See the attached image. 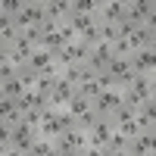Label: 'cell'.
<instances>
[{"label": "cell", "instance_id": "cell-1", "mask_svg": "<svg viewBox=\"0 0 156 156\" xmlns=\"http://www.w3.org/2000/svg\"><path fill=\"white\" fill-rule=\"evenodd\" d=\"M19 25V31H28V28H41V25L47 22V9H44V0H28V6H25L16 19H12Z\"/></svg>", "mask_w": 156, "mask_h": 156}, {"label": "cell", "instance_id": "cell-2", "mask_svg": "<svg viewBox=\"0 0 156 156\" xmlns=\"http://www.w3.org/2000/svg\"><path fill=\"white\" fill-rule=\"evenodd\" d=\"M90 50L94 47H87L84 41H72V44H66L56 53V66H59V72L66 69V66H78V62H87V56H90Z\"/></svg>", "mask_w": 156, "mask_h": 156}, {"label": "cell", "instance_id": "cell-3", "mask_svg": "<svg viewBox=\"0 0 156 156\" xmlns=\"http://www.w3.org/2000/svg\"><path fill=\"white\" fill-rule=\"evenodd\" d=\"M125 103V94H122V87H109V90H103V94L94 100V112L103 115V119H112V112L119 109Z\"/></svg>", "mask_w": 156, "mask_h": 156}, {"label": "cell", "instance_id": "cell-4", "mask_svg": "<svg viewBox=\"0 0 156 156\" xmlns=\"http://www.w3.org/2000/svg\"><path fill=\"white\" fill-rule=\"evenodd\" d=\"M153 9H156V0H125V19L131 25H147Z\"/></svg>", "mask_w": 156, "mask_h": 156}, {"label": "cell", "instance_id": "cell-5", "mask_svg": "<svg viewBox=\"0 0 156 156\" xmlns=\"http://www.w3.org/2000/svg\"><path fill=\"white\" fill-rule=\"evenodd\" d=\"M34 50H37V47H31L28 41H25V37H19V41L12 44V47H0V56H6V59H12V62H16V66L22 69L25 62H28V59L34 56Z\"/></svg>", "mask_w": 156, "mask_h": 156}, {"label": "cell", "instance_id": "cell-6", "mask_svg": "<svg viewBox=\"0 0 156 156\" xmlns=\"http://www.w3.org/2000/svg\"><path fill=\"white\" fill-rule=\"evenodd\" d=\"M41 137V131H37L34 125H28V122H22L19 128H12V144L9 147H19V150H25L28 153L31 147H34V140Z\"/></svg>", "mask_w": 156, "mask_h": 156}, {"label": "cell", "instance_id": "cell-7", "mask_svg": "<svg viewBox=\"0 0 156 156\" xmlns=\"http://www.w3.org/2000/svg\"><path fill=\"white\" fill-rule=\"evenodd\" d=\"M78 94V87L69 84L66 78H56V87L50 90V106H56V109H66L69 106V100Z\"/></svg>", "mask_w": 156, "mask_h": 156}, {"label": "cell", "instance_id": "cell-8", "mask_svg": "<svg viewBox=\"0 0 156 156\" xmlns=\"http://www.w3.org/2000/svg\"><path fill=\"white\" fill-rule=\"evenodd\" d=\"M97 19H100L103 25H119V22L125 19V0H103Z\"/></svg>", "mask_w": 156, "mask_h": 156}, {"label": "cell", "instance_id": "cell-9", "mask_svg": "<svg viewBox=\"0 0 156 156\" xmlns=\"http://www.w3.org/2000/svg\"><path fill=\"white\" fill-rule=\"evenodd\" d=\"M112 59H115V56H112V47H109V44H97L94 50H90V56H87V66L100 75V72H106V69H109V62H112Z\"/></svg>", "mask_w": 156, "mask_h": 156}, {"label": "cell", "instance_id": "cell-10", "mask_svg": "<svg viewBox=\"0 0 156 156\" xmlns=\"http://www.w3.org/2000/svg\"><path fill=\"white\" fill-rule=\"evenodd\" d=\"M112 128H115V125H112V119H103V115H100V122L87 131V140H90L94 147H103V150H106L109 137H112Z\"/></svg>", "mask_w": 156, "mask_h": 156}, {"label": "cell", "instance_id": "cell-11", "mask_svg": "<svg viewBox=\"0 0 156 156\" xmlns=\"http://www.w3.org/2000/svg\"><path fill=\"white\" fill-rule=\"evenodd\" d=\"M131 69L137 75H153L156 72V53L153 50H137V53H131Z\"/></svg>", "mask_w": 156, "mask_h": 156}, {"label": "cell", "instance_id": "cell-12", "mask_svg": "<svg viewBox=\"0 0 156 156\" xmlns=\"http://www.w3.org/2000/svg\"><path fill=\"white\" fill-rule=\"evenodd\" d=\"M44 9H47V19L50 22H66L72 16V0H44Z\"/></svg>", "mask_w": 156, "mask_h": 156}, {"label": "cell", "instance_id": "cell-13", "mask_svg": "<svg viewBox=\"0 0 156 156\" xmlns=\"http://www.w3.org/2000/svg\"><path fill=\"white\" fill-rule=\"evenodd\" d=\"M25 66H28V69H34L37 75H44V72H50V69L56 66V53H50V50L37 47V50H34V56L25 62Z\"/></svg>", "mask_w": 156, "mask_h": 156}, {"label": "cell", "instance_id": "cell-14", "mask_svg": "<svg viewBox=\"0 0 156 156\" xmlns=\"http://www.w3.org/2000/svg\"><path fill=\"white\" fill-rule=\"evenodd\" d=\"M16 106H19L22 112H31V109H47V106H50V97H47V94H41V90H34V87H31L28 94H25V97H22V100L16 103Z\"/></svg>", "mask_w": 156, "mask_h": 156}, {"label": "cell", "instance_id": "cell-15", "mask_svg": "<svg viewBox=\"0 0 156 156\" xmlns=\"http://www.w3.org/2000/svg\"><path fill=\"white\" fill-rule=\"evenodd\" d=\"M66 25H69V28H72L78 37H81L84 31L94 28V25H100V19H97V16H81V12H72V16L66 19Z\"/></svg>", "mask_w": 156, "mask_h": 156}, {"label": "cell", "instance_id": "cell-16", "mask_svg": "<svg viewBox=\"0 0 156 156\" xmlns=\"http://www.w3.org/2000/svg\"><path fill=\"white\" fill-rule=\"evenodd\" d=\"M19 37H22L19 25L12 22V19H6V16H0V41H3V47H12Z\"/></svg>", "mask_w": 156, "mask_h": 156}, {"label": "cell", "instance_id": "cell-17", "mask_svg": "<svg viewBox=\"0 0 156 156\" xmlns=\"http://www.w3.org/2000/svg\"><path fill=\"white\" fill-rule=\"evenodd\" d=\"M25 94H28V87H25L19 78H9V81H0V97H6V100H22Z\"/></svg>", "mask_w": 156, "mask_h": 156}, {"label": "cell", "instance_id": "cell-18", "mask_svg": "<svg viewBox=\"0 0 156 156\" xmlns=\"http://www.w3.org/2000/svg\"><path fill=\"white\" fill-rule=\"evenodd\" d=\"M128 87H131L134 94H140L144 100L153 97V78H150V75H137V72H134V78H131V84H128Z\"/></svg>", "mask_w": 156, "mask_h": 156}, {"label": "cell", "instance_id": "cell-19", "mask_svg": "<svg viewBox=\"0 0 156 156\" xmlns=\"http://www.w3.org/2000/svg\"><path fill=\"white\" fill-rule=\"evenodd\" d=\"M125 41H128V47H131V53H137V50H144V47L150 44V31L144 28V25H140V28H134L131 34L125 37Z\"/></svg>", "mask_w": 156, "mask_h": 156}, {"label": "cell", "instance_id": "cell-20", "mask_svg": "<svg viewBox=\"0 0 156 156\" xmlns=\"http://www.w3.org/2000/svg\"><path fill=\"white\" fill-rule=\"evenodd\" d=\"M66 109H69V112L75 115V119H81L84 112H90V109H94V103H90L87 97H81V94H75V97L69 100V106H66Z\"/></svg>", "mask_w": 156, "mask_h": 156}, {"label": "cell", "instance_id": "cell-21", "mask_svg": "<svg viewBox=\"0 0 156 156\" xmlns=\"http://www.w3.org/2000/svg\"><path fill=\"white\" fill-rule=\"evenodd\" d=\"M62 137L69 140V147H72V150H84V147L90 144V140H87V131H81V128H78V125L72 128V131H66Z\"/></svg>", "mask_w": 156, "mask_h": 156}, {"label": "cell", "instance_id": "cell-22", "mask_svg": "<svg viewBox=\"0 0 156 156\" xmlns=\"http://www.w3.org/2000/svg\"><path fill=\"white\" fill-rule=\"evenodd\" d=\"M134 137H128L125 131H119V128H112V137H109V144H106V150H122V153H128V144H131Z\"/></svg>", "mask_w": 156, "mask_h": 156}, {"label": "cell", "instance_id": "cell-23", "mask_svg": "<svg viewBox=\"0 0 156 156\" xmlns=\"http://www.w3.org/2000/svg\"><path fill=\"white\" fill-rule=\"evenodd\" d=\"M28 6V0H3L0 3V16H6V19H16L19 12Z\"/></svg>", "mask_w": 156, "mask_h": 156}, {"label": "cell", "instance_id": "cell-24", "mask_svg": "<svg viewBox=\"0 0 156 156\" xmlns=\"http://www.w3.org/2000/svg\"><path fill=\"white\" fill-rule=\"evenodd\" d=\"M137 112H140V109H134V106H125V103H122V106L112 112V125H125V122H134V119H137Z\"/></svg>", "mask_w": 156, "mask_h": 156}, {"label": "cell", "instance_id": "cell-25", "mask_svg": "<svg viewBox=\"0 0 156 156\" xmlns=\"http://www.w3.org/2000/svg\"><path fill=\"white\" fill-rule=\"evenodd\" d=\"M78 94H81V97H87L90 103H94V100L103 94V87H100V81L94 78V81H84V84H78Z\"/></svg>", "mask_w": 156, "mask_h": 156}, {"label": "cell", "instance_id": "cell-26", "mask_svg": "<svg viewBox=\"0 0 156 156\" xmlns=\"http://www.w3.org/2000/svg\"><path fill=\"white\" fill-rule=\"evenodd\" d=\"M56 78H59V75H37L34 90H41V94H47V97H50V90L56 87Z\"/></svg>", "mask_w": 156, "mask_h": 156}, {"label": "cell", "instance_id": "cell-27", "mask_svg": "<svg viewBox=\"0 0 156 156\" xmlns=\"http://www.w3.org/2000/svg\"><path fill=\"white\" fill-rule=\"evenodd\" d=\"M9 78H19V66L3 56V62H0V81H9Z\"/></svg>", "mask_w": 156, "mask_h": 156}, {"label": "cell", "instance_id": "cell-28", "mask_svg": "<svg viewBox=\"0 0 156 156\" xmlns=\"http://www.w3.org/2000/svg\"><path fill=\"white\" fill-rule=\"evenodd\" d=\"M100 34H103V44H115V41H119V25H103L100 22Z\"/></svg>", "mask_w": 156, "mask_h": 156}, {"label": "cell", "instance_id": "cell-29", "mask_svg": "<svg viewBox=\"0 0 156 156\" xmlns=\"http://www.w3.org/2000/svg\"><path fill=\"white\" fill-rule=\"evenodd\" d=\"M122 94H125V106H134V109H144V103H147V100L140 97V94H134L131 87H125Z\"/></svg>", "mask_w": 156, "mask_h": 156}, {"label": "cell", "instance_id": "cell-30", "mask_svg": "<svg viewBox=\"0 0 156 156\" xmlns=\"http://www.w3.org/2000/svg\"><path fill=\"white\" fill-rule=\"evenodd\" d=\"M19 81L31 90V87H34V81H37V72H34V69H28V66H22V69H19Z\"/></svg>", "mask_w": 156, "mask_h": 156}, {"label": "cell", "instance_id": "cell-31", "mask_svg": "<svg viewBox=\"0 0 156 156\" xmlns=\"http://www.w3.org/2000/svg\"><path fill=\"white\" fill-rule=\"evenodd\" d=\"M97 122H100V115H97L94 109H90V112H84L81 119H78V128H81V131H90V128H94Z\"/></svg>", "mask_w": 156, "mask_h": 156}, {"label": "cell", "instance_id": "cell-32", "mask_svg": "<svg viewBox=\"0 0 156 156\" xmlns=\"http://www.w3.org/2000/svg\"><path fill=\"white\" fill-rule=\"evenodd\" d=\"M140 140H144L147 153H156V128H150V131H140Z\"/></svg>", "mask_w": 156, "mask_h": 156}, {"label": "cell", "instance_id": "cell-33", "mask_svg": "<svg viewBox=\"0 0 156 156\" xmlns=\"http://www.w3.org/2000/svg\"><path fill=\"white\" fill-rule=\"evenodd\" d=\"M128 156H147V147H144V140H140V134L128 144Z\"/></svg>", "mask_w": 156, "mask_h": 156}, {"label": "cell", "instance_id": "cell-34", "mask_svg": "<svg viewBox=\"0 0 156 156\" xmlns=\"http://www.w3.org/2000/svg\"><path fill=\"white\" fill-rule=\"evenodd\" d=\"M115 128H119V131H125L128 137H137V134H140V128H137V122H125V125H115Z\"/></svg>", "mask_w": 156, "mask_h": 156}, {"label": "cell", "instance_id": "cell-35", "mask_svg": "<svg viewBox=\"0 0 156 156\" xmlns=\"http://www.w3.org/2000/svg\"><path fill=\"white\" fill-rule=\"evenodd\" d=\"M140 112H144V115H147V119H150V122H156V100L150 97V100L144 103V109H140Z\"/></svg>", "mask_w": 156, "mask_h": 156}, {"label": "cell", "instance_id": "cell-36", "mask_svg": "<svg viewBox=\"0 0 156 156\" xmlns=\"http://www.w3.org/2000/svg\"><path fill=\"white\" fill-rule=\"evenodd\" d=\"M134 28H140V25H131L128 19H122V22H119V34H122V37H128V34H131Z\"/></svg>", "mask_w": 156, "mask_h": 156}, {"label": "cell", "instance_id": "cell-37", "mask_svg": "<svg viewBox=\"0 0 156 156\" xmlns=\"http://www.w3.org/2000/svg\"><path fill=\"white\" fill-rule=\"evenodd\" d=\"M134 122H137V128H140V131H150V128H153V122L147 119L144 112H137V119H134Z\"/></svg>", "mask_w": 156, "mask_h": 156}, {"label": "cell", "instance_id": "cell-38", "mask_svg": "<svg viewBox=\"0 0 156 156\" xmlns=\"http://www.w3.org/2000/svg\"><path fill=\"white\" fill-rule=\"evenodd\" d=\"M103 153H106V150H103V147H94V144H87V147L81 150V156H103Z\"/></svg>", "mask_w": 156, "mask_h": 156}, {"label": "cell", "instance_id": "cell-39", "mask_svg": "<svg viewBox=\"0 0 156 156\" xmlns=\"http://www.w3.org/2000/svg\"><path fill=\"white\" fill-rule=\"evenodd\" d=\"M144 28H147L150 34H156V9H153V16L147 19V25H144Z\"/></svg>", "mask_w": 156, "mask_h": 156}, {"label": "cell", "instance_id": "cell-40", "mask_svg": "<svg viewBox=\"0 0 156 156\" xmlns=\"http://www.w3.org/2000/svg\"><path fill=\"white\" fill-rule=\"evenodd\" d=\"M147 50H153V53H156V34H150V44H147Z\"/></svg>", "mask_w": 156, "mask_h": 156}, {"label": "cell", "instance_id": "cell-41", "mask_svg": "<svg viewBox=\"0 0 156 156\" xmlns=\"http://www.w3.org/2000/svg\"><path fill=\"white\" fill-rule=\"evenodd\" d=\"M103 156H128V153H122V150H106Z\"/></svg>", "mask_w": 156, "mask_h": 156}, {"label": "cell", "instance_id": "cell-42", "mask_svg": "<svg viewBox=\"0 0 156 156\" xmlns=\"http://www.w3.org/2000/svg\"><path fill=\"white\" fill-rule=\"evenodd\" d=\"M66 156H81V150H69V153H66Z\"/></svg>", "mask_w": 156, "mask_h": 156}, {"label": "cell", "instance_id": "cell-43", "mask_svg": "<svg viewBox=\"0 0 156 156\" xmlns=\"http://www.w3.org/2000/svg\"><path fill=\"white\" fill-rule=\"evenodd\" d=\"M153 100H156V87H153Z\"/></svg>", "mask_w": 156, "mask_h": 156}, {"label": "cell", "instance_id": "cell-44", "mask_svg": "<svg viewBox=\"0 0 156 156\" xmlns=\"http://www.w3.org/2000/svg\"><path fill=\"white\" fill-rule=\"evenodd\" d=\"M147 156H156V153H147Z\"/></svg>", "mask_w": 156, "mask_h": 156}, {"label": "cell", "instance_id": "cell-45", "mask_svg": "<svg viewBox=\"0 0 156 156\" xmlns=\"http://www.w3.org/2000/svg\"><path fill=\"white\" fill-rule=\"evenodd\" d=\"M153 128H156V122H153Z\"/></svg>", "mask_w": 156, "mask_h": 156}]
</instances>
